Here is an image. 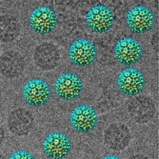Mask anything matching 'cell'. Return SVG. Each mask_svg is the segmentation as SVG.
Instances as JSON below:
<instances>
[{"mask_svg":"<svg viewBox=\"0 0 159 159\" xmlns=\"http://www.w3.org/2000/svg\"><path fill=\"white\" fill-rule=\"evenodd\" d=\"M51 97L49 84L39 78L29 80L22 89L23 99L28 105L32 107H42L48 102Z\"/></svg>","mask_w":159,"mask_h":159,"instance_id":"6da1fadb","label":"cell"},{"mask_svg":"<svg viewBox=\"0 0 159 159\" xmlns=\"http://www.w3.org/2000/svg\"><path fill=\"white\" fill-rule=\"evenodd\" d=\"M72 149L70 138L63 133H51L45 138L43 150L49 159H64L67 157Z\"/></svg>","mask_w":159,"mask_h":159,"instance_id":"7a4b0ae2","label":"cell"},{"mask_svg":"<svg viewBox=\"0 0 159 159\" xmlns=\"http://www.w3.org/2000/svg\"><path fill=\"white\" fill-rule=\"evenodd\" d=\"M98 121V114L95 109L89 105L78 106L72 111L70 116L71 126L81 133H87L93 130Z\"/></svg>","mask_w":159,"mask_h":159,"instance_id":"3957f363","label":"cell"},{"mask_svg":"<svg viewBox=\"0 0 159 159\" xmlns=\"http://www.w3.org/2000/svg\"><path fill=\"white\" fill-rule=\"evenodd\" d=\"M56 95L64 101H71L79 97L83 90L81 79L74 73H65L58 77L54 84Z\"/></svg>","mask_w":159,"mask_h":159,"instance_id":"277c9868","label":"cell"},{"mask_svg":"<svg viewBox=\"0 0 159 159\" xmlns=\"http://www.w3.org/2000/svg\"><path fill=\"white\" fill-rule=\"evenodd\" d=\"M29 24L36 33L48 34L54 30L57 24V16L51 7L42 6L34 10L29 16Z\"/></svg>","mask_w":159,"mask_h":159,"instance_id":"5b68a950","label":"cell"},{"mask_svg":"<svg viewBox=\"0 0 159 159\" xmlns=\"http://www.w3.org/2000/svg\"><path fill=\"white\" fill-rule=\"evenodd\" d=\"M146 80L143 73L135 68H127L119 73L117 80L118 88L127 96H136L143 90Z\"/></svg>","mask_w":159,"mask_h":159,"instance_id":"8992f818","label":"cell"},{"mask_svg":"<svg viewBox=\"0 0 159 159\" xmlns=\"http://www.w3.org/2000/svg\"><path fill=\"white\" fill-rule=\"evenodd\" d=\"M155 22V16L151 10L143 6H137L129 11L126 24L130 30L137 34L147 33L151 29Z\"/></svg>","mask_w":159,"mask_h":159,"instance_id":"52a82bcc","label":"cell"},{"mask_svg":"<svg viewBox=\"0 0 159 159\" xmlns=\"http://www.w3.org/2000/svg\"><path fill=\"white\" fill-rule=\"evenodd\" d=\"M97 51L92 42L87 39H79L70 46V60L74 65L83 67L93 63L96 60Z\"/></svg>","mask_w":159,"mask_h":159,"instance_id":"ba28073f","label":"cell"},{"mask_svg":"<svg viewBox=\"0 0 159 159\" xmlns=\"http://www.w3.org/2000/svg\"><path fill=\"white\" fill-rule=\"evenodd\" d=\"M143 49L139 42L134 38H122L117 43L114 49L116 60L123 65H133L141 60Z\"/></svg>","mask_w":159,"mask_h":159,"instance_id":"9c48e42d","label":"cell"},{"mask_svg":"<svg viewBox=\"0 0 159 159\" xmlns=\"http://www.w3.org/2000/svg\"><path fill=\"white\" fill-rule=\"evenodd\" d=\"M114 22L112 11L103 5H98L92 7L86 16L88 27L95 33L107 32L112 27Z\"/></svg>","mask_w":159,"mask_h":159,"instance_id":"30bf717a","label":"cell"},{"mask_svg":"<svg viewBox=\"0 0 159 159\" xmlns=\"http://www.w3.org/2000/svg\"><path fill=\"white\" fill-rule=\"evenodd\" d=\"M34 117L29 110L19 108L12 110L7 118L10 131L19 136L27 135L34 125Z\"/></svg>","mask_w":159,"mask_h":159,"instance_id":"8fae6325","label":"cell"},{"mask_svg":"<svg viewBox=\"0 0 159 159\" xmlns=\"http://www.w3.org/2000/svg\"><path fill=\"white\" fill-rule=\"evenodd\" d=\"M22 56L15 51H7L0 57V72L7 78L19 76L25 69Z\"/></svg>","mask_w":159,"mask_h":159,"instance_id":"7c38bea8","label":"cell"},{"mask_svg":"<svg viewBox=\"0 0 159 159\" xmlns=\"http://www.w3.org/2000/svg\"><path fill=\"white\" fill-rule=\"evenodd\" d=\"M105 140L107 146L111 149L124 150L130 142L129 130L124 125H112L106 130Z\"/></svg>","mask_w":159,"mask_h":159,"instance_id":"4fadbf2b","label":"cell"},{"mask_svg":"<svg viewBox=\"0 0 159 159\" xmlns=\"http://www.w3.org/2000/svg\"><path fill=\"white\" fill-rule=\"evenodd\" d=\"M59 60L58 51L52 44L43 43L38 46L34 52L35 63L43 70L52 69L57 65Z\"/></svg>","mask_w":159,"mask_h":159,"instance_id":"5bb4252c","label":"cell"},{"mask_svg":"<svg viewBox=\"0 0 159 159\" xmlns=\"http://www.w3.org/2000/svg\"><path fill=\"white\" fill-rule=\"evenodd\" d=\"M20 32L18 20L11 15L0 16V40L10 42L16 39Z\"/></svg>","mask_w":159,"mask_h":159,"instance_id":"9a60e30c","label":"cell"},{"mask_svg":"<svg viewBox=\"0 0 159 159\" xmlns=\"http://www.w3.org/2000/svg\"><path fill=\"white\" fill-rule=\"evenodd\" d=\"M8 159H36L32 153L25 150H18L11 154Z\"/></svg>","mask_w":159,"mask_h":159,"instance_id":"2e32d148","label":"cell"},{"mask_svg":"<svg viewBox=\"0 0 159 159\" xmlns=\"http://www.w3.org/2000/svg\"><path fill=\"white\" fill-rule=\"evenodd\" d=\"M5 137H6L5 130L3 127L0 123V145L3 142L4 140L5 139Z\"/></svg>","mask_w":159,"mask_h":159,"instance_id":"e0dca14e","label":"cell"},{"mask_svg":"<svg viewBox=\"0 0 159 159\" xmlns=\"http://www.w3.org/2000/svg\"><path fill=\"white\" fill-rule=\"evenodd\" d=\"M102 159H121L120 157L118 156H114V155H109L106 156Z\"/></svg>","mask_w":159,"mask_h":159,"instance_id":"ac0fdd59","label":"cell"},{"mask_svg":"<svg viewBox=\"0 0 159 159\" xmlns=\"http://www.w3.org/2000/svg\"><path fill=\"white\" fill-rule=\"evenodd\" d=\"M129 159H148L147 157H145L144 156L140 154H138L136 156H133L132 157H130Z\"/></svg>","mask_w":159,"mask_h":159,"instance_id":"d6986e66","label":"cell"},{"mask_svg":"<svg viewBox=\"0 0 159 159\" xmlns=\"http://www.w3.org/2000/svg\"><path fill=\"white\" fill-rule=\"evenodd\" d=\"M0 159H6V157L3 156V155H2V154H0Z\"/></svg>","mask_w":159,"mask_h":159,"instance_id":"ffe728a7","label":"cell"}]
</instances>
